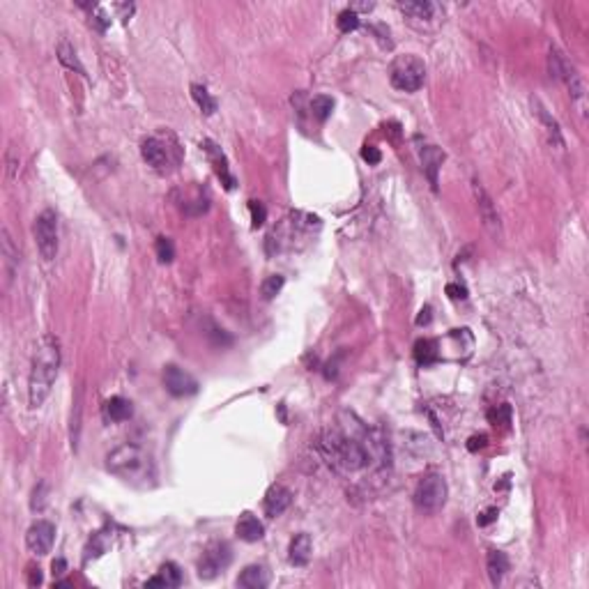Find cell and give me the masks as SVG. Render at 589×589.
Returning <instances> with one entry per match:
<instances>
[{
    "label": "cell",
    "mask_w": 589,
    "mask_h": 589,
    "mask_svg": "<svg viewBox=\"0 0 589 589\" xmlns=\"http://www.w3.org/2000/svg\"><path fill=\"white\" fill-rule=\"evenodd\" d=\"M320 451L329 465L338 472H359L373 458L369 451V430H364L362 439L348 435L343 430H327L320 437Z\"/></svg>",
    "instance_id": "1"
},
{
    "label": "cell",
    "mask_w": 589,
    "mask_h": 589,
    "mask_svg": "<svg viewBox=\"0 0 589 589\" xmlns=\"http://www.w3.org/2000/svg\"><path fill=\"white\" fill-rule=\"evenodd\" d=\"M60 369V343L53 334H44L39 338L32 357V369L28 378V401L30 408H39L51 394V387Z\"/></svg>",
    "instance_id": "2"
},
{
    "label": "cell",
    "mask_w": 589,
    "mask_h": 589,
    "mask_svg": "<svg viewBox=\"0 0 589 589\" xmlns=\"http://www.w3.org/2000/svg\"><path fill=\"white\" fill-rule=\"evenodd\" d=\"M106 468L113 472L115 477H120L131 484L145 486L152 479V463L140 446L136 444H122L118 449H113L106 456Z\"/></svg>",
    "instance_id": "3"
},
{
    "label": "cell",
    "mask_w": 589,
    "mask_h": 589,
    "mask_svg": "<svg viewBox=\"0 0 589 589\" xmlns=\"http://www.w3.org/2000/svg\"><path fill=\"white\" fill-rule=\"evenodd\" d=\"M426 65L417 55H398L389 67V81L396 90L403 93H417L424 86Z\"/></svg>",
    "instance_id": "4"
},
{
    "label": "cell",
    "mask_w": 589,
    "mask_h": 589,
    "mask_svg": "<svg viewBox=\"0 0 589 589\" xmlns=\"http://www.w3.org/2000/svg\"><path fill=\"white\" fill-rule=\"evenodd\" d=\"M449 488L442 475H426L414 488V507L421 513H437L444 507Z\"/></svg>",
    "instance_id": "5"
},
{
    "label": "cell",
    "mask_w": 589,
    "mask_h": 589,
    "mask_svg": "<svg viewBox=\"0 0 589 589\" xmlns=\"http://www.w3.org/2000/svg\"><path fill=\"white\" fill-rule=\"evenodd\" d=\"M140 154L147 166H152L157 173H168L171 168H176L180 164V150L176 143H168V138L150 136L140 143Z\"/></svg>",
    "instance_id": "6"
},
{
    "label": "cell",
    "mask_w": 589,
    "mask_h": 589,
    "mask_svg": "<svg viewBox=\"0 0 589 589\" xmlns=\"http://www.w3.org/2000/svg\"><path fill=\"white\" fill-rule=\"evenodd\" d=\"M32 233H35L37 251L41 253V258L53 260L58 256V214L53 210L39 212Z\"/></svg>",
    "instance_id": "7"
},
{
    "label": "cell",
    "mask_w": 589,
    "mask_h": 589,
    "mask_svg": "<svg viewBox=\"0 0 589 589\" xmlns=\"http://www.w3.org/2000/svg\"><path fill=\"white\" fill-rule=\"evenodd\" d=\"M230 560H233L230 545L226 541H214L203 550V557L198 562V576L205 580H212L214 576H219L221 571L228 567Z\"/></svg>",
    "instance_id": "8"
},
{
    "label": "cell",
    "mask_w": 589,
    "mask_h": 589,
    "mask_svg": "<svg viewBox=\"0 0 589 589\" xmlns=\"http://www.w3.org/2000/svg\"><path fill=\"white\" fill-rule=\"evenodd\" d=\"M472 194H475V201H477V210H479V217L484 221V228L491 233L493 237H502V221H500V212H497V207L493 203L491 194L486 192L484 185H481L479 180H472Z\"/></svg>",
    "instance_id": "9"
},
{
    "label": "cell",
    "mask_w": 589,
    "mask_h": 589,
    "mask_svg": "<svg viewBox=\"0 0 589 589\" xmlns=\"http://www.w3.org/2000/svg\"><path fill=\"white\" fill-rule=\"evenodd\" d=\"M164 387L171 396H192L198 392V383L192 373H187L185 369L176 366V364H168L164 369Z\"/></svg>",
    "instance_id": "10"
},
{
    "label": "cell",
    "mask_w": 589,
    "mask_h": 589,
    "mask_svg": "<svg viewBox=\"0 0 589 589\" xmlns=\"http://www.w3.org/2000/svg\"><path fill=\"white\" fill-rule=\"evenodd\" d=\"M53 541H55V525L53 522H48V520L32 522L28 534H26V543H28L30 552L39 555V557L41 555H48L53 548Z\"/></svg>",
    "instance_id": "11"
},
{
    "label": "cell",
    "mask_w": 589,
    "mask_h": 589,
    "mask_svg": "<svg viewBox=\"0 0 589 589\" xmlns=\"http://www.w3.org/2000/svg\"><path fill=\"white\" fill-rule=\"evenodd\" d=\"M419 159H421V168H424L430 187L437 189V173H439V168H442L444 152L439 150L437 145L424 143V145H419Z\"/></svg>",
    "instance_id": "12"
},
{
    "label": "cell",
    "mask_w": 589,
    "mask_h": 589,
    "mask_svg": "<svg viewBox=\"0 0 589 589\" xmlns=\"http://www.w3.org/2000/svg\"><path fill=\"white\" fill-rule=\"evenodd\" d=\"M201 147L207 152V157H210V161L214 164V171H217V176H219V180L223 182V185H226V189H233V187H235V180H233V176H230L226 154L221 152V147H219L217 143H214V140H210V138L203 140Z\"/></svg>",
    "instance_id": "13"
},
{
    "label": "cell",
    "mask_w": 589,
    "mask_h": 589,
    "mask_svg": "<svg viewBox=\"0 0 589 589\" xmlns=\"http://www.w3.org/2000/svg\"><path fill=\"white\" fill-rule=\"evenodd\" d=\"M290 502H293V493H290L286 486L277 484V486L270 488L267 495H265L263 507H265V513H267L270 518H277L290 507Z\"/></svg>",
    "instance_id": "14"
},
{
    "label": "cell",
    "mask_w": 589,
    "mask_h": 589,
    "mask_svg": "<svg viewBox=\"0 0 589 589\" xmlns=\"http://www.w3.org/2000/svg\"><path fill=\"white\" fill-rule=\"evenodd\" d=\"M548 67H550V77H555L557 81H564L569 86L571 81L578 79V72L574 70V65L567 60V55L557 48H550V55H548Z\"/></svg>",
    "instance_id": "15"
},
{
    "label": "cell",
    "mask_w": 589,
    "mask_h": 589,
    "mask_svg": "<svg viewBox=\"0 0 589 589\" xmlns=\"http://www.w3.org/2000/svg\"><path fill=\"white\" fill-rule=\"evenodd\" d=\"M235 532H237L239 538H242V541L256 543V541H260V538L265 536V527H263V522L253 516V513H242L239 520H237Z\"/></svg>",
    "instance_id": "16"
},
{
    "label": "cell",
    "mask_w": 589,
    "mask_h": 589,
    "mask_svg": "<svg viewBox=\"0 0 589 589\" xmlns=\"http://www.w3.org/2000/svg\"><path fill=\"white\" fill-rule=\"evenodd\" d=\"M311 550H313L311 536L306 534V532L297 534L293 541H290V548H288L290 564H295V567H306L309 560H311Z\"/></svg>",
    "instance_id": "17"
},
{
    "label": "cell",
    "mask_w": 589,
    "mask_h": 589,
    "mask_svg": "<svg viewBox=\"0 0 589 589\" xmlns=\"http://www.w3.org/2000/svg\"><path fill=\"white\" fill-rule=\"evenodd\" d=\"M267 585H270V571L260 567V564L246 567L237 578V587H244V589H263Z\"/></svg>",
    "instance_id": "18"
},
{
    "label": "cell",
    "mask_w": 589,
    "mask_h": 589,
    "mask_svg": "<svg viewBox=\"0 0 589 589\" xmlns=\"http://www.w3.org/2000/svg\"><path fill=\"white\" fill-rule=\"evenodd\" d=\"M486 571H488V578H491L493 585H500L502 578L507 576L509 571V557L507 552L502 550H491L486 557Z\"/></svg>",
    "instance_id": "19"
},
{
    "label": "cell",
    "mask_w": 589,
    "mask_h": 589,
    "mask_svg": "<svg viewBox=\"0 0 589 589\" xmlns=\"http://www.w3.org/2000/svg\"><path fill=\"white\" fill-rule=\"evenodd\" d=\"M131 412H134V408H131V401H127V398H122V396H113V398H109V401L104 403L106 419L113 421V424L127 421L131 417Z\"/></svg>",
    "instance_id": "20"
},
{
    "label": "cell",
    "mask_w": 589,
    "mask_h": 589,
    "mask_svg": "<svg viewBox=\"0 0 589 589\" xmlns=\"http://www.w3.org/2000/svg\"><path fill=\"white\" fill-rule=\"evenodd\" d=\"M180 585H182V571L173 562H166L159 569V574L147 580V587H180Z\"/></svg>",
    "instance_id": "21"
},
{
    "label": "cell",
    "mask_w": 589,
    "mask_h": 589,
    "mask_svg": "<svg viewBox=\"0 0 589 589\" xmlns=\"http://www.w3.org/2000/svg\"><path fill=\"white\" fill-rule=\"evenodd\" d=\"M398 10L403 14L412 16V19H430L435 12V5L428 3V0H414V3H401Z\"/></svg>",
    "instance_id": "22"
},
{
    "label": "cell",
    "mask_w": 589,
    "mask_h": 589,
    "mask_svg": "<svg viewBox=\"0 0 589 589\" xmlns=\"http://www.w3.org/2000/svg\"><path fill=\"white\" fill-rule=\"evenodd\" d=\"M58 60H60L65 67L72 70V72L86 74V70H83L79 55H77V51H74V46L70 44V41H60V46H58Z\"/></svg>",
    "instance_id": "23"
},
{
    "label": "cell",
    "mask_w": 589,
    "mask_h": 589,
    "mask_svg": "<svg viewBox=\"0 0 589 589\" xmlns=\"http://www.w3.org/2000/svg\"><path fill=\"white\" fill-rule=\"evenodd\" d=\"M192 97L196 99L198 109H201L205 115H212L214 111H217V99H214L210 95V90H207L205 86H201V83H194L192 86Z\"/></svg>",
    "instance_id": "24"
},
{
    "label": "cell",
    "mask_w": 589,
    "mask_h": 589,
    "mask_svg": "<svg viewBox=\"0 0 589 589\" xmlns=\"http://www.w3.org/2000/svg\"><path fill=\"white\" fill-rule=\"evenodd\" d=\"M414 357H417V362L419 364H433L437 362V343L435 341H430V338H424V341H417V345H414Z\"/></svg>",
    "instance_id": "25"
},
{
    "label": "cell",
    "mask_w": 589,
    "mask_h": 589,
    "mask_svg": "<svg viewBox=\"0 0 589 589\" xmlns=\"http://www.w3.org/2000/svg\"><path fill=\"white\" fill-rule=\"evenodd\" d=\"M311 111H313V115H315V118H318L320 122H325V120L329 118V115H331V111H334V99L327 97V95L313 97V99H311Z\"/></svg>",
    "instance_id": "26"
},
{
    "label": "cell",
    "mask_w": 589,
    "mask_h": 589,
    "mask_svg": "<svg viewBox=\"0 0 589 589\" xmlns=\"http://www.w3.org/2000/svg\"><path fill=\"white\" fill-rule=\"evenodd\" d=\"M284 284H286L284 277H281V274H272V277H267L260 284V295L265 297V300H274V297L281 293V288H284Z\"/></svg>",
    "instance_id": "27"
},
{
    "label": "cell",
    "mask_w": 589,
    "mask_h": 589,
    "mask_svg": "<svg viewBox=\"0 0 589 589\" xmlns=\"http://www.w3.org/2000/svg\"><path fill=\"white\" fill-rule=\"evenodd\" d=\"M3 256H5V277H7V281H10L12 274H14L16 253H14V246H12V237L7 230H3Z\"/></svg>",
    "instance_id": "28"
},
{
    "label": "cell",
    "mask_w": 589,
    "mask_h": 589,
    "mask_svg": "<svg viewBox=\"0 0 589 589\" xmlns=\"http://www.w3.org/2000/svg\"><path fill=\"white\" fill-rule=\"evenodd\" d=\"M359 14H357L355 10H343L341 14H338V19H336V26L341 32H352L359 28Z\"/></svg>",
    "instance_id": "29"
},
{
    "label": "cell",
    "mask_w": 589,
    "mask_h": 589,
    "mask_svg": "<svg viewBox=\"0 0 589 589\" xmlns=\"http://www.w3.org/2000/svg\"><path fill=\"white\" fill-rule=\"evenodd\" d=\"M534 106H536V113H538V118H541V122L545 124V127H548V131H550V138H552V140H555V143H557V145H564V140H562V134H560V124L555 122V120L550 118L548 113H545V109H543V106L538 104V102H536Z\"/></svg>",
    "instance_id": "30"
},
{
    "label": "cell",
    "mask_w": 589,
    "mask_h": 589,
    "mask_svg": "<svg viewBox=\"0 0 589 589\" xmlns=\"http://www.w3.org/2000/svg\"><path fill=\"white\" fill-rule=\"evenodd\" d=\"M154 251H157V258H159L161 263H171L173 258H176V249H173V242L168 237H157Z\"/></svg>",
    "instance_id": "31"
},
{
    "label": "cell",
    "mask_w": 589,
    "mask_h": 589,
    "mask_svg": "<svg viewBox=\"0 0 589 589\" xmlns=\"http://www.w3.org/2000/svg\"><path fill=\"white\" fill-rule=\"evenodd\" d=\"M249 210H251V221H253V228H258L267 219V210H265V205L258 201H249Z\"/></svg>",
    "instance_id": "32"
},
{
    "label": "cell",
    "mask_w": 589,
    "mask_h": 589,
    "mask_svg": "<svg viewBox=\"0 0 589 589\" xmlns=\"http://www.w3.org/2000/svg\"><path fill=\"white\" fill-rule=\"evenodd\" d=\"M111 538H113V536H109L106 532H97L93 541H90V548H88V550H95V555L106 552V548H109V543H111Z\"/></svg>",
    "instance_id": "33"
},
{
    "label": "cell",
    "mask_w": 589,
    "mask_h": 589,
    "mask_svg": "<svg viewBox=\"0 0 589 589\" xmlns=\"http://www.w3.org/2000/svg\"><path fill=\"white\" fill-rule=\"evenodd\" d=\"M488 417H491V421H495V424H509L511 421V408L507 403L504 405H497V408L488 414Z\"/></svg>",
    "instance_id": "34"
},
{
    "label": "cell",
    "mask_w": 589,
    "mask_h": 589,
    "mask_svg": "<svg viewBox=\"0 0 589 589\" xmlns=\"http://www.w3.org/2000/svg\"><path fill=\"white\" fill-rule=\"evenodd\" d=\"M362 159L366 161V164H371V166H376V164H380V159H383V154H380L378 147L366 145V147L362 150Z\"/></svg>",
    "instance_id": "35"
},
{
    "label": "cell",
    "mask_w": 589,
    "mask_h": 589,
    "mask_svg": "<svg viewBox=\"0 0 589 589\" xmlns=\"http://www.w3.org/2000/svg\"><path fill=\"white\" fill-rule=\"evenodd\" d=\"M446 295H449L451 300H465V297H468V288L458 286V284H449V286H446Z\"/></svg>",
    "instance_id": "36"
},
{
    "label": "cell",
    "mask_w": 589,
    "mask_h": 589,
    "mask_svg": "<svg viewBox=\"0 0 589 589\" xmlns=\"http://www.w3.org/2000/svg\"><path fill=\"white\" fill-rule=\"evenodd\" d=\"M493 520H497V509H486L484 513H481V516L477 518V522L481 527H486V525H491Z\"/></svg>",
    "instance_id": "37"
},
{
    "label": "cell",
    "mask_w": 589,
    "mask_h": 589,
    "mask_svg": "<svg viewBox=\"0 0 589 589\" xmlns=\"http://www.w3.org/2000/svg\"><path fill=\"white\" fill-rule=\"evenodd\" d=\"M488 442V437L486 435H475V437H470V442H468V449L470 451H477V449H484Z\"/></svg>",
    "instance_id": "38"
},
{
    "label": "cell",
    "mask_w": 589,
    "mask_h": 589,
    "mask_svg": "<svg viewBox=\"0 0 589 589\" xmlns=\"http://www.w3.org/2000/svg\"><path fill=\"white\" fill-rule=\"evenodd\" d=\"M430 313H433V309H430V306H424V309L419 311V315H417V325H419V327L428 325L430 318H433V315H430Z\"/></svg>",
    "instance_id": "39"
},
{
    "label": "cell",
    "mask_w": 589,
    "mask_h": 589,
    "mask_svg": "<svg viewBox=\"0 0 589 589\" xmlns=\"http://www.w3.org/2000/svg\"><path fill=\"white\" fill-rule=\"evenodd\" d=\"M28 585L30 587H37V585H41V574H39V567L35 569V567H30V571H28Z\"/></svg>",
    "instance_id": "40"
},
{
    "label": "cell",
    "mask_w": 589,
    "mask_h": 589,
    "mask_svg": "<svg viewBox=\"0 0 589 589\" xmlns=\"http://www.w3.org/2000/svg\"><path fill=\"white\" fill-rule=\"evenodd\" d=\"M65 569H67V562H65V560H55L53 562V576H60Z\"/></svg>",
    "instance_id": "41"
}]
</instances>
